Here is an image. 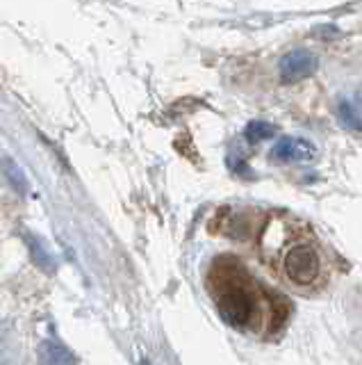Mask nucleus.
I'll use <instances>...</instances> for the list:
<instances>
[{
    "label": "nucleus",
    "mask_w": 362,
    "mask_h": 365,
    "mask_svg": "<svg viewBox=\"0 0 362 365\" xmlns=\"http://www.w3.org/2000/svg\"><path fill=\"white\" fill-rule=\"evenodd\" d=\"M208 292L228 327L251 336H267L276 329V294L260 283L242 262L230 256L217 258L208 272Z\"/></svg>",
    "instance_id": "f257e3e1"
},
{
    "label": "nucleus",
    "mask_w": 362,
    "mask_h": 365,
    "mask_svg": "<svg viewBox=\"0 0 362 365\" xmlns=\"http://www.w3.org/2000/svg\"><path fill=\"white\" fill-rule=\"evenodd\" d=\"M260 258L294 292L314 294L331 283V260L316 237L280 220L269 222L260 237Z\"/></svg>",
    "instance_id": "f03ea898"
},
{
    "label": "nucleus",
    "mask_w": 362,
    "mask_h": 365,
    "mask_svg": "<svg viewBox=\"0 0 362 365\" xmlns=\"http://www.w3.org/2000/svg\"><path fill=\"white\" fill-rule=\"evenodd\" d=\"M316 66H319V62H316V57L310 51L297 48L282 57L278 64V71H280L282 83H301V80L310 78L316 71Z\"/></svg>",
    "instance_id": "7ed1b4c3"
},
{
    "label": "nucleus",
    "mask_w": 362,
    "mask_h": 365,
    "mask_svg": "<svg viewBox=\"0 0 362 365\" xmlns=\"http://www.w3.org/2000/svg\"><path fill=\"white\" fill-rule=\"evenodd\" d=\"M271 158L276 163H310L316 158V146L303 137H280L271 148Z\"/></svg>",
    "instance_id": "20e7f679"
},
{
    "label": "nucleus",
    "mask_w": 362,
    "mask_h": 365,
    "mask_svg": "<svg viewBox=\"0 0 362 365\" xmlns=\"http://www.w3.org/2000/svg\"><path fill=\"white\" fill-rule=\"evenodd\" d=\"M39 365H75V359L58 340H46L39 347Z\"/></svg>",
    "instance_id": "39448f33"
},
{
    "label": "nucleus",
    "mask_w": 362,
    "mask_h": 365,
    "mask_svg": "<svg viewBox=\"0 0 362 365\" xmlns=\"http://www.w3.org/2000/svg\"><path fill=\"white\" fill-rule=\"evenodd\" d=\"M337 117H339V121H342L344 128H348V130H362V117H360L358 110H356L353 106H351L348 101H342V103H339Z\"/></svg>",
    "instance_id": "423d86ee"
},
{
    "label": "nucleus",
    "mask_w": 362,
    "mask_h": 365,
    "mask_svg": "<svg viewBox=\"0 0 362 365\" xmlns=\"http://www.w3.org/2000/svg\"><path fill=\"white\" fill-rule=\"evenodd\" d=\"M244 135H246L248 142L255 144V142H265V140H269V137H274L276 128L271 123H267V121H251L246 125Z\"/></svg>",
    "instance_id": "0eeeda50"
}]
</instances>
